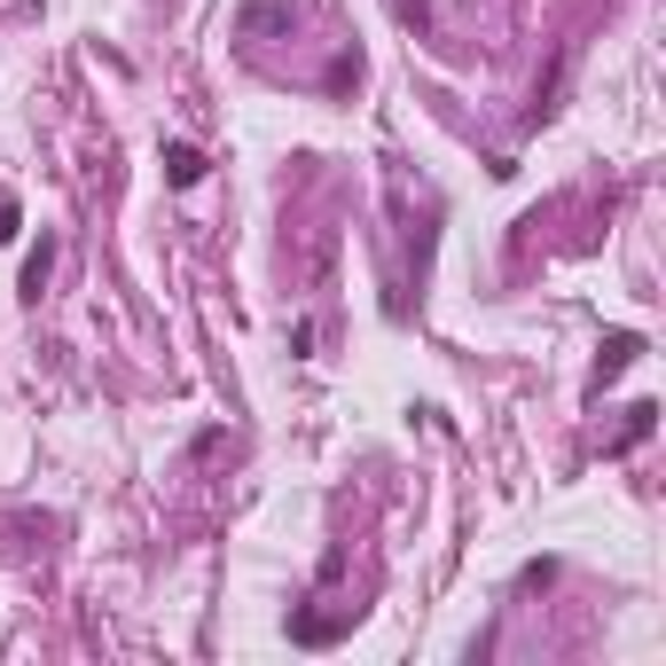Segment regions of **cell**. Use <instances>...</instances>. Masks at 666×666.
<instances>
[{
	"label": "cell",
	"instance_id": "cell-6",
	"mask_svg": "<svg viewBox=\"0 0 666 666\" xmlns=\"http://www.w3.org/2000/svg\"><path fill=\"white\" fill-rule=\"evenodd\" d=\"M17 228H24V220H17V204H0V243H17Z\"/></svg>",
	"mask_w": 666,
	"mask_h": 666
},
{
	"label": "cell",
	"instance_id": "cell-5",
	"mask_svg": "<svg viewBox=\"0 0 666 666\" xmlns=\"http://www.w3.org/2000/svg\"><path fill=\"white\" fill-rule=\"evenodd\" d=\"M275 24H290V9H243V32H275Z\"/></svg>",
	"mask_w": 666,
	"mask_h": 666
},
{
	"label": "cell",
	"instance_id": "cell-3",
	"mask_svg": "<svg viewBox=\"0 0 666 666\" xmlns=\"http://www.w3.org/2000/svg\"><path fill=\"white\" fill-rule=\"evenodd\" d=\"M635 353H643V338H627V329H620V338H604V361H596V377H620Z\"/></svg>",
	"mask_w": 666,
	"mask_h": 666
},
{
	"label": "cell",
	"instance_id": "cell-4",
	"mask_svg": "<svg viewBox=\"0 0 666 666\" xmlns=\"http://www.w3.org/2000/svg\"><path fill=\"white\" fill-rule=\"evenodd\" d=\"M651 415H658L651 400H635V408H627V432H620V447H635V440H651Z\"/></svg>",
	"mask_w": 666,
	"mask_h": 666
},
{
	"label": "cell",
	"instance_id": "cell-1",
	"mask_svg": "<svg viewBox=\"0 0 666 666\" xmlns=\"http://www.w3.org/2000/svg\"><path fill=\"white\" fill-rule=\"evenodd\" d=\"M165 181H173V189H197V181H204V149L165 141Z\"/></svg>",
	"mask_w": 666,
	"mask_h": 666
},
{
	"label": "cell",
	"instance_id": "cell-2",
	"mask_svg": "<svg viewBox=\"0 0 666 666\" xmlns=\"http://www.w3.org/2000/svg\"><path fill=\"white\" fill-rule=\"evenodd\" d=\"M47 267H55V235H40V243H32V260H24V298H40V290H47Z\"/></svg>",
	"mask_w": 666,
	"mask_h": 666
}]
</instances>
